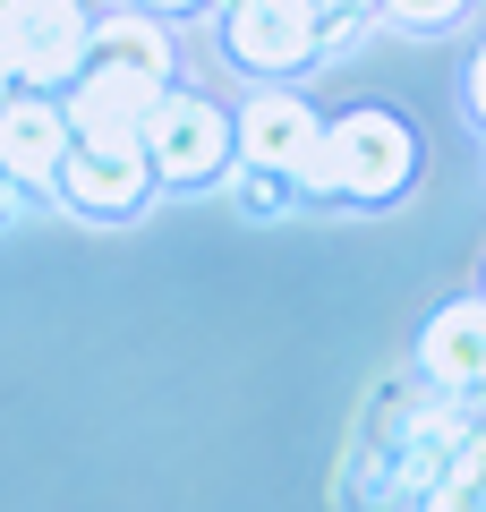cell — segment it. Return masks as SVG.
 Listing matches in <instances>:
<instances>
[{
	"instance_id": "obj_1",
	"label": "cell",
	"mask_w": 486,
	"mask_h": 512,
	"mask_svg": "<svg viewBox=\"0 0 486 512\" xmlns=\"http://www.w3.org/2000/svg\"><path fill=\"white\" fill-rule=\"evenodd\" d=\"M418 163V137L393 120V111H350V120L324 128V146L307 154L299 188L307 197H359V205H384Z\"/></svg>"
},
{
	"instance_id": "obj_2",
	"label": "cell",
	"mask_w": 486,
	"mask_h": 512,
	"mask_svg": "<svg viewBox=\"0 0 486 512\" xmlns=\"http://www.w3.org/2000/svg\"><path fill=\"white\" fill-rule=\"evenodd\" d=\"M86 35H94V18L77 0H26L18 18L0 26V69H9L18 94H60L86 69Z\"/></svg>"
},
{
	"instance_id": "obj_3",
	"label": "cell",
	"mask_w": 486,
	"mask_h": 512,
	"mask_svg": "<svg viewBox=\"0 0 486 512\" xmlns=\"http://www.w3.org/2000/svg\"><path fill=\"white\" fill-rule=\"evenodd\" d=\"M145 163H154V180H214L222 163H231V111L214 103V94H154V111H145Z\"/></svg>"
},
{
	"instance_id": "obj_4",
	"label": "cell",
	"mask_w": 486,
	"mask_h": 512,
	"mask_svg": "<svg viewBox=\"0 0 486 512\" xmlns=\"http://www.w3.org/2000/svg\"><path fill=\"white\" fill-rule=\"evenodd\" d=\"M154 77L137 69H103V60H86V69L69 77V103H60V120H69V146H103V154H145V111H154Z\"/></svg>"
},
{
	"instance_id": "obj_5",
	"label": "cell",
	"mask_w": 486,
	"mask_h": 512,
	"mask_svg": "<svg viewBox=\"0 0 486 512\" xmlns=\"http://www.w3.org/2000/svg\"><path fill=\"white\" fill-rule=\"evenodd\" d=\"M222 43H231L239 69L256 77H290L324 52V26L307 0H231V18H222Z\"/></svg>"
},
{
	"instance_id": "obj_6",
	"label": "cell",
	"mask_w": 486,
	"mask_h": 512,
	"mask_svg": "<svg viewBox=\"0 0 486 512\" xmlns=\"http://www.w3.org/2000/svg\"><path fill=\"white\" fill-rule=\"evenodd\" d=\"M316 146H324V120L299 103V94H282V86H265L248 111H231V154H248V171L299 180Z\"/></svg>"
},
{
	"instance_id": "obj_7",
	"label": "cell",
	"mask_w": 486,
	"mask_h": 512,
	"mask_svg": "<svg viewBox=\"0 0 486 512\" xmlns=\"http://www.w3.org/2000/svg\"><path fill=\"white\" fill-rule=\"evenodd\" d=\"M69 163V120L52 94H9L0 103V180L18 188H52Z\"/></svg>"
},
{
	"instance_id": "obj_8",
	"label": "cell",
	"mask_w": 486,
	"mask_h": 512,
	"mask_svg": "<svg viewBox=\"0 0 486 512\" xmlns=\"http://www.w3.org/2000/svg\"><path fill=\"white\" fill-rule=\"evenodd\" d=\"M60 197L77 205V214H137L145 197H154V163L145 154H103V146H69V163H60Z\"/></svg>"
},
{
	"instance_id": "obj_9",
	"label": "cell",
	"mask_w": 486,
	"mask_h": 512,
	"mask_svg": "<svg viewBox=\"0 0 486 512\" xmlns=\"http://www.w3.org/2000/svg\"><path fill=\"white\" fill-rule=\"evenodd\" d=\"M418 367H427L444 393L478 402V393H486V299H461V308L435 316L427 342H418Z\"/></svg>"
},
{
	"instance_id": "obj_10",
	"label": "cell",
	"mask_w": 486,
	"mask_h": 512,
	"mask_svg": "<svg viewBox=\"0 0 486 512\" xmlns=\"http://www.w3.org/2000/svg\"><path fill=\"white\" fill-rule=\"evenodd\" d=\"M86 60H103V69H137V77H154V86H171V35H162V18H145V9L103 18L86 35Z\"/></svg>"
},
{
	"instance_id": "obj_11",
	"label": "cell",
	"mask_w": 486,
	"mask_h": 512,
	"mask_svg": "<svg viewBox=\"0 0 486 512\" xmlns=\"http://www.w3.org/2000/svg\"><path fill=\"white\" fill-rule=\"evenodd\" d=\"M418 504H427V512H486V427L444 461V478H435Z\"/></svg>"
},
{
	"instance_id": "obj_12",
	"label": "cell",
	"mask_w": 486,
	"mask_h": 512,
	"mask_svg": "<svg viewBox=\"0 0 486 512\" xmlns=\"http://www.w3.org/2000/svg\"><path fill=\"white\" fill-rule=\"evenodd\" d=\"M376 9H393L401 26H444V18H461V0H376Z\"/></svg>"
},
{
	"instance_id": "obj_13",
	"label": "cell",
	"mask_w": 486,
	"mask_h": 512,
	"mask_svg": "<svg viewBox=\"0 0 486 512\" xmlns=\"http://www.w3.org/2000/svg\"><path fill=\"white\" fill-rule=\"evenodd\" d=\"M307 9H316V26H324V35H333V26L367 18V9H376V0H307Z\"/></svg>"
},
{
	"instance_id": "obj_14",
	"label": "cell",
	"mask_w": 486,
	"mask_h": 512,
	"mask_svg": "<svg viewBox=\"0 0 486 512\" xmlns=\"http://www.w3.org/2000/svg\"><path fill=\"white\" fill-rule=\"evenodd\" d=\"M469 111L486 120V43H478V60H469Z\"/></svg>"
},
{
	"instance_id": "obj_15",
	"label": "cell",
	"mask_w": 486,
	"mask_h": 512,
	"mask_svg": "<svg viewBox=\"0 0 486 512\" xmlns=\"http://www.w3.org/2000/svg\"><path fill=\"white\" fill-rule=\"evenodd\" d=\"M145 18H180V9H205V0H137Z\"/></svg>"
},
{
	"instance_id": "obj_16",
	"label": "cell",
	"mask_w": 486,
	"mask_h": 512,
	"mask_svg": "<svg viewBox=\"0 0 486 512\" xmlns=\"http://www.w3.org/2000/svg\"><path fill=\"white\" fill-rule=\"evenodd\" d=\"M18 9H26V0H0V26H9V18H18Z\"/></svg>"
},
{
	"instance_id": "obj_17",
	"label": "cell",
	"mask_w": 486,
	"mask_h": 512,
	"mask_svg": "<svg viewBox=\"0 0 486 512\" xmlns=\"http://www.w3.org/2000/svg\"><path fill=\"white\" fill-rule=\"evenodd\" d=\"M9 94H18V86H9V69H0V103H9Z\"/></svg>"
}]
</instances>
